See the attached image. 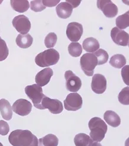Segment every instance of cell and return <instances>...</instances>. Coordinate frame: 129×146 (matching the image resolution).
Returning <instances> with one entry per match:
<instances>
[{"instance_id":"d6a6232c","label":"cell","mask_w":129,"mask_h":146,"mask_svg":"<svg viewBox=\"0 0 129 146\" xmlns=\"http://www.w3.org/2000/svg\"><path fill=\"white\" fill-rule=\"evenodd\" d=\"M128 71H129V66L126 65L122 68L121 70V76L123 79L124 82L128 86Z\"/></svg>"},{"instance_id":"836d02e7","label":"cell","mask_w":129,"mask_h":146,"mask_svg":"<svg viewBox=\"0 0 129 146\" xmlns=\"http://www.w3.org/2000/svg\"><path fill=\"white\" fill-rule=\"evenodd\" d=\"M58 3H60V0H57V1H55V0H52V1L44 0V1H42L43 5L45 6V7H54V6L56 5Z\"/></svg>"},{"instance_id":"8fae6325","label":"cell","mask_w":129,"mask_h":146,"mask_svg":"<svg viewBox=\"0 0 129 146\" xmlns=\"http://www.w3.org/2000/svg\"><path fill=\"white\" fill-rule=\"evenodd\" d=\"M83 33V26L78 22H71L67 27L66 35L67 38L73 42L77 41L81 39Z\"/></svg>"},{"instance_id":"ffe728a7","label":"cell","mask_w":129,"mask_h":146,"mask_svg":"<svg viewBox=\"0 0 129 146\" xmlns=\"http://www.w3.org/2000/svg\"><path fill=\"white\" fill-rule=\"evenodd\" d=\"M33 37L29 34H18L17 36L16 42L17 45L22 48H27L32 46L33 43Z\"/></svg>"},{"instance_id":"603a6c76","label":"cell","mask_w":129,"mask_h":146,"mask_svg":"<svg viewBox=\"0 0 129 146\" xmlns=\"http://www.w3.org/2000/svg\"><path fill=\"white\" fill-rule=\"evenodd\" d=\"M10 4L12 9L18 13H24L29 9V3L26 0H11Z\"/></svg>"},{"instance_id":"f546056e","label":"cell","mask_w":129,"mask_h":146,"mask_svg":"<svg viewBox=\"0 0 129 146\" xmlns=\"http://www.w3.org/2000/svg\"><path fill=\"white\" fill-rule=\"evenodd\" d=\"M9 50L5 41L0 38V61H3L9 56Z\"/></svg>"},{"instance_id":"6da1fadb","label":"cell","mask_w":129,"mask_h":146,"mask_svg":"<svg viewBox=\"0 0 129 146\" xmlns=\"http://www.w3.org/2000/svg\"><path fill=\"white\" fill-rule=\"evenodd\" d=\"M9 141L13 146H38V139L29 130L17 129L11 132Z\"/></svg>"},{"instance_id":"277c9868","label":"cell","mask_w":129,"mask_h":146,"mask_svg":"<svg viewBox=\"0 0 129 146\" xmlns=\"http://www.w3.org/2000/svg\"><path fill=\"white\" fill-rule=\"evenodd\" d=\"M25 93L32 100L34 106L38 109L42 110L41 102L45 95L43 94V90L39 85L34 84L25 88Z\"/></svg>"},{"instance_id":"74e56055","label":"cell","mask_w":129,"mask_h":146,"mask_svg":"<svg viewBox=\"0 0 129 146\" xmlns=\"http://www.w3.org/2000/svg\"><path fill=\"white\" fill-rule=\"evenodd\" d=\"M2 3H3V1L1 0V1H0V4H1Z\"/></svg>"},{"instance_id":"9c48e42d","label":"cell","mask_w":129,"mask_h":146,"mask_svg":"<svg viewBox=\"0 0 129 146\" xmlns=\"http://www.w3.org/2000/svg\"><path fill=\"white\" fill-rule=\"evenodd\" d=\"M97 7L108 18H113L118 14L117 6L109 0L97 1Z\"/></svg>"},{"instance_id":"4316f807","label":"cell","mask_w":129,"mask_h":146,"mask_svg":"<svg viewBox=\"0 0 129 146\" xmlns=\"http://www.w3.org/2000/svg\"><path fill=\"white\" fill-rule=\"evenodd\" d=\"M94 54L97 58L98 65L105 64L108 60L109 55L108 53L105 50L102 49V48L98 49L96 52H95Z\"/></svg>"},{"instance_id":"83f0119b","label":"cell","mask_w":129,"mask_h":146,"mask_svg":"<svg viewBox=\"0 0 129 146\" xmlns=\"http://www.w3.org/2000/svg\"><path fill=\"white\" fill-rule=\"evenodd\" d=\"M57 41V36L54 33H49L45 38V45L48 48H52L56 44Z\"/></svg>"},{"instance_id":"f1b7e54d","label":"cell","mask_w":129,"mask_h":146,"mask_svg":"<svg viewBox=\"0 0 129 146\" xmlns=\"http://www.w3.org/2000/svg\"><path fill=\"white\" fill-rule=\"evenodd\" d=\"M119 101L121 104L128 106L129 104V88H124L120 92L119 95Z\"/></svg>"},{"instance_id":"d590c367","label":"cell","mask_w":129,"mask_h":146,"mask_svg":"<svg viewBox=\"0 0 129 146\" xmlns=\"http://www.w3.org/2000/svg\"><path fill=\"white\" fill-rule=\"evenodd\" d=\"M92 146H102V145L100 143L94 141L93 144H92Z\"/></svg>"},{"instance_id":"d6986e66","label":"cell","mask_w":129,"mask_h":146,"mask_svg":"<svg viewBox=\"0 0 129 146\" xmlns=\"http://www.w3.org/2000/svg\"><path fill=\"white\" fill-rule=\"evenodd\" d=\"M100 47L99 41L93 37L86 38L83 42V49L87 52L93 53L99 49Z\"/></svg>"},{"instance_id":"52a82bcc","label":"cell","mask_w":129,"mask_h":146,"mask_svg":"<svg viewBox=\"0 0 129 146\" xmlns=\"http://www.w3.org/2000/svg\"><path fill=\"white\" fill-rule=\"evenodd\" d=\"M65 87L67 90L76 93L82 87L81 79L72 71L69 70L65 72Z\"/></svg>"},{"instance_id":"30bf717a","label":"cell","mask_w":129,"mask_h":146,"mask_svg":"<svg viewBox=\"0 0 129 146\" xmlns=\"http://www.w3.org/2000/svg\"><path fill=\"white\" fill-rule=\"evenodd\" d=\"M13 26L20 34H27L31 28L30 23L28 17L24 15H18L16 16L12 21Z\"/></svg>"},{"instance_id":"d4e9b609","label":"cell","mask_w":129,"mask_h":146,"mask_svg":"<svg viewBox=\"0 0 129 146\" xmlns=\"http://www.w3.org/2000/svg\"><path fill=\"white\" fill-rule=\"evenodd\" d=\"M117 28L120 29H124L129 26V11H127L124 14L119 16L115 20Z\"/></svg>"},{"instance_id":"5b68a950","label":"cell","mask_w":129,"mask_h":146,"mask_svg":"<svg viewBox=\"0 0 129 146\" xmlns=\"http://www.w3.org/2000/svg\"><path fill=\"white\" fill-rule=\"evenodd\" d=\"M81 66L87 76H93L94 70L98 65V60L94 53H85L81 58Z\"/></svg>"},{"instance_id":"44dd1931","label":"cell","mask_w":129,"mask_h":146,"mask_svg":"<svg viewBox=\"0 0 129 146\" xmlns=\"http://www.w3.org/2000/svg\"><path fill=\"white\" fill-rule=\"evenodd\" d=\"M74 142L76 146H92L94 141L88 135L80 133L75 136Z\"/></svg>"},{"instance_id":"ba28073f","label":"cell","mask_w":129,"mask_h":146,"mask_svg":"<svg viewBox=\"0 0 129 146\" xmlns=\"http://www.w3.org/2000/svg\"><path fill=\"white\" fill-rule=\"evenodd\" d=\"M42 110L48 109L52 114H60L63 110V103L57 99H51L45 96L41 102Z\"/></svg>"},{"instance_id":"e575fe53","label":"cell","mask_w":129,"mask_h":146,"mask_svg":"<svg viewBox=\"0 0 129 146\" xmlns=\"http://www.w3.org/2000/svg\"><path fill=\"white\" fill-rule=\"evenodd\" d=\"M66 2L69 3L70 4H71L73 8H76L77 6L81 4V1H66Z\"/></svg>"},{"instance_id":"4fadbf2b","label":"cell","mask_w":129,"mask_h":146,"mask_svg":"<svg viewBox=\"0 0 129 146\" xmlns=\"http://www.w3.org/2000/svg\"><path fill=\"white\" fill-rule=\"evenodd\" d=\"M107 80L105 76L101 74H96L93 76L91 83L92 90L96 94H102L107 89Z\"/></svg>"},{"instance_id":"5bb4252c","label":"cell","mask_w":129,"mask_h":146,"mask_svg":"<svg viewBox=\"0 0 129 146\" xmlns=\"http://www.w3.org/2000/svg\"><path fill=\"white\" fill-rule=\"evenodd\" d=\"M111 37L115 44L121 46H127L128 44L129 35L127 33L114 27L111 31Z\"/></svg>"},{"instance_id":"484cf974","label":"cell","mask_w":129,"mask_h":146,"mask_svg":"<svg viewBox=\"0 0 129 146\" xmlns=\"http://www.w3.org/2000/svg\"><path fill=\"white\" fill-rule=\"evenodd\" d=\"M69 54L73 57H79L82 53V47L77 42H72L68 46Z\"/></svg>"},{"instance_id":"8d00e7d4","label":"cell","mask_w":129,"mask_h":146,"mask_svg":"<svg viewBox=\"0 0 129 146\" xmlns=\"http://www.w3.org/2000/svg\"><path fill=\"white\" fill-rule=\"evenodd\" d=\"M0 146H3V144H2V143H0Z\"/></svg>"},{"instance_id":"8992f818","label":"cell","mask_w":129,"mask_h":146,"mask_svg":"<svg viewBox=\"0 0 129 146\" xmlns=\"http://www.w3.org/2000/svg\"><path fill=\"white\" fill-rule=\"evenodd\" d=\"M64 104L66 110L76 111L81 109L82 107V98L77 93L69 94L64 100Z\"/></svg>"},{"instance_id":"3957f363","label":"cell","mask_w":129,"mask_h":146,"mask_svg":"<svg viewBox=\"0 0 129 146\" xmlns=\"http://www.w3.org/2000/svg\"><path fill=\"white\" fill-rule=\"evenodd\" d=\"M60 60L59 53L54 48H50L39 53L35 58L36 65L41 67H46L56 64Z\"/></svg>"},{"instance_id":"f35d334b","label":"cell","mask_w":129,"mask_h":146,"mask_svg":"<svg viewBox=\"0 0 129 146\" xmlns=\"http://www.w3.org/2000/svg\"><path fill=\"white\" fill-rule=\"evenodd\" d=\"M0 38H1V36H0Z\"/></svg>"},{"instance_id":"4dcf8cb0","label":"cell","mask_w":129,"mask_h":146,"mask_svg":"<svg viewBox=\"0 0 129 146\" xmlns=\"http://www.w3.org/2000/svg\"><path fill=\"white\" fill-rule=\"evenodd\" d=\"M45 9L46 7L43 5L42 1L41 0H35V1H32L30 3V9L35 12H39Z\"/></svg>"},{"instance_id":"7a4b0ae2","label":"cell","mask_w":129,"mask_h":146,"mask_svg":"<svg viewBox=\"0 0 129 146\" xmlns=\"http://www.w3.org/2000/svg\"><path fill=\"white\" fill-rule=\"evenodd\" d=\"M88 126L90 131L89 137L92 140L98 143L102 141L108 130V126L105 121L100 117H93L90 120Z\"/></svg>"},{"instance_id":"7402d4cb","label":"cell","mask_w":129,"mask_h":146,"mask_svg":"<svg viewBox=\"0 0 129 146\" xmlns=\"http://www.w3.org/2000/svg\"><path fill=\"white\" fill-rule=\"evenodd\" d=\"M58 141L56 135L50 133L39 139L38 146H57Z\"/></svg>"},{"instance_id":"2e32d148","label":"cell","mask_w":129,"mask_h":146,"mask_svg":"<svg viewBox=\"0 0 129 146\" xmlns=\"http://www.w3.org/2000/svg\"><path fill=\"white\" fill-rule=\"evenodd\" d=\"M73 7L67 2L60 3L56 7L58 16L61 19H67L71 16L73 12Z\"/></svg>"},{"instance_id":"7c38bea8","label":"cell","mask_w":129,"mask_h":146,"mask_svg":"<svg viewBox=\"0 0 129 146\" xmlns=\"http://www.w3.org/2000/svg\"><path fill=\"white\" fill-rule=\"evenodd\" d=\"M32 105L29 101L24 99L17 100L14 102L12 110L17 114L21 116H26L32 111Z\"/></svg>"},{"instance_id":"9a60e30c","label":"cell","mask_w":129,"mask_h":146,"mask_svg":"<svg viewBox=\"0 0 129 146\" xmlns=\"http://www.w3.org/2000/svg\"><path fill=\"white\" fill-rule=\"evenodd\" d=\"M53 76V71L50 68H46L39 71L35 77V82L39 86H44L50 82Z\"/></svg>"},{"instance_id":"ac0fdd59","label":"cell","mask_w":129,"mask_h":146,"mask_svg":"<svg viewBox=\"0 0 129 146\" xmlns=\"http://www.w3.org/2000/svg\"><path fill=\"white\" fill-rule=\"evenodd\" d=\"M103 119L107 124L113 127H118L121 123V119L119 115L112 110H108L104 113Z\"/></svg>"},{"instance_id":"1f68e13d","label":"cell","mask_w":129,"mask_h":146,"mask_svg":"<svg viewBox=\"0 0 129 146\" xmlns=\"http://www.w3.org/2000/svg\"><path fill=\"white\" fill-rule=\"evenodd\" d=\"M10 131V127L7 122L4 120H0V135H6Z\"/></svg>"},{"instance_id":"e0dca14e","label":"cell","mask_w":129,"mask_h":146,"mask_svg":"<svg viewBox=\"0 0 129 146\" xmlns=\"http://www.w3.org/2000/svg\"><path fill=\"white\" fill-rule=\"evenodd\" d=\"M0 113L5 120H10L13 117V111L10 103L5 99L0 100Z\"/></svg>"},{"instance_id":"cb8c5ba5","label":"cell","mask_w":129,"mask_h":146,"mask_svg":"<svg viewBox=\"0 0 129 146\" xmlns=\"http://www.w3.org/2000/svg\"><path fill=\"white\" fill-rule=\"evenodd\" d=\"M126 59L124 55L121 54H117L111 58L109 64L113 67L120 69L126 64Z\"/></svg>"}]
</instances>
